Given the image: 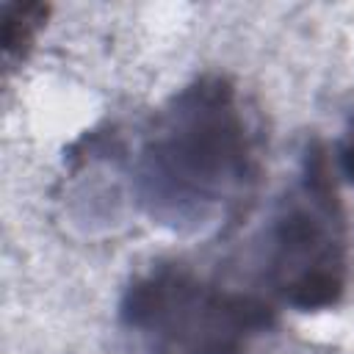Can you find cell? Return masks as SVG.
I'll list each match as a JSON object with an SVG mask.
<instances>
[{"label": "cell", "instance_id": "4", "mask_svg": "<svg viewBox=\"0 0 354 354\" xmlns=\"http://www.w3.org/2000/svg\"><path fill=\"white\" fill-rule=\"evenodd\" d=\"M50 6L36 3V0H17V3H3L0 6V47H3V64L6 69H14L22 64L39 33L44 30L50 19Z\"/></svg>", "mask_w": 354, "mask_h": 354}, {"label": "cell", "instance_id": "5", "mask_svg": "<svg viewBox=\"0 0 354 354\" xmlns=\"http://www.w3.org/2000/svg\"><path fill=\"white\" fill-rule=\"evenodd\" d=\"M335 163H337V171L343 174V180H348L354 185V113L348 116V122H346V127L337 138Z\"/></svg>", "mask_w": 354, "mask_h": 354}, {"label": "cell", "instance_id": "2", "mask_svg": "<svg viewBox=\"0 0 354 354\" xmlns=\"http://www.w3.org/2000/svg\"><path fill=\"white\" fill-rule=\"evenodd\" d=\"M119 324L147 354H246L274 329L277 304L180 260H158L122 288Z\"/></svg>", "mask_w": 354, "mask_h": 354}, {"label": "cell", "instance_id": "3", "mask_svg": "<svg viewBox=\"0 0 354 354\" xmlns=\"http://www.w3.org/2000/svg\"><path fill=\"white\" fill-rule=\"evenodd\" d=\"M266 282L277 301L318 313L348 288V230L329 149L307 141L293 183L279 196L266 232Z\"/></svg>", "mask_w": 354, "mask_h": 354}, {"label": "cell", "instance_id": "1", "mask_svg": "<svg viewBox=\"0 0 354 354\" xmlns=\"http://www.w3.org/2000/svg\"><path fill=\"white\" fill-rule=\"evenodd\" d=\"M133 196L171 232H205L235 218L260 177V138L238 83L205 72L160 102L130 160Z\"/></svg>", "mask_w": 354, "mask_h": 354}]
</instances>
